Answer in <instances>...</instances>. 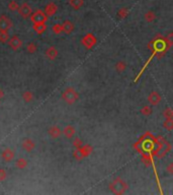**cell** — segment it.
I'll list each match as a JSON object with an SVG mask.
<instances>
[{
	"instance_id": "6da1fadb",
	"label": "cell",
	"mask_w": 173,
	"mask_h": 195,
	"mask_svg": "<svg viewBox=\"0 0 173 195\" xmlns=\"http://www.w3.org/2000/svg\"><path fill=\"white\" fill-rule=\"evenodd\" d=\"M62 99L65 101L67 104L72 105L75 102H77L79 99V94L73 87H67L62 94Z\"/></svg>"
},
{
	"instance_id": "7a4b0ae2",
	"label": "cell",
	"mask_w": 173,
	"mask_h": 195,
	"mask_svg": "<svg viewBox=\"0 0 173 195\" xmlns=\"http://www.w3.org/2000/svg\"><path fill=\"white\" fill-rule=\"evenodd\" d=\"M109 189L115 194H123L127 189V185L121 179L117 178L109 184Z\"/></svg>"
},
{
	"instance_id": "3957f363",
	"label": "cell",
	"mask_w": 173,
	"mask_h": 195,
	"mask_svg": "<svg viewBox=\"0 0 173 195\" xmlns=\"http://www.w3.org/2000/svg\"><path fill=\"white\" fill-rule=\"evenodd\" d=\"M18 13H19V15L21 17L23 18H27L30 16V14L32 13V7H30L29 4H27V3H22L20 6H18Z\"/></svg>"
},
{
	"instance_id": "277c9868",
	"label": "cell",
	"mask_w": 173,
	"mask_h": 195,
	"mask_svg": "<svg viewBox=\"0 0 173 195\" xmlns=\"http://www.w3.org/2000/svg\"><path fill=\"white\" fill-rule=\"evenodd\" d=\"M8 46L10 47L12 50L16 51L18 50L21 46H22V41H21V39L19 38V37L17 36H13L11 37L10 39H8Z\"/></svg>"
},
{
	"instance_id": "5b68a950",
	"label": "cell",
	"mask_w": 173,
	"mask_h": 195,
	"mask_svg": "<svg viewBox=\"0 0 173 195\" xmlns=\"http://www.w3.org/2000/svg\"><path fill=\"white\" fill-rule=\"evenodd\" d=\"M12 27V20L7 15L0 16V32L1 30H8Z\"/></svg>"
},
{
	"instance_id": "8992f818",
	"label": "cell",
	"mask_w": 173,
	"mask_h": 195,
	"mask_svg": "<svg viewBox=\"0 0 173 195\" xmlns=\"http://www.w3.org/2000/svg\"><path fill=\"white\" fill-rule=\"evenodd\" d=\"M47 15L45 14L44 11L42 10H36V12L30 14V20H32V23H39V21H46L47 20Z\"/></svg>"
},
{
	"instance_id": "52a82bcc",
	"label": "cell",
	"mask_w": 173,
	"mask_h": 195,
	"mask_svg": "<svg viewBox=\"0 0 173 195\" xmlns=\"http://www.w3.org/2000/svg\"><path fill=\"white\" fill-rule=\"evenodd\" d=\"M21 147H22L23 151H25L26 152H30L35 149L36 144L30 138H24L22 140V142H21Z\"/></svg>"
},
{
	"instance_id": "ba28073f",
	"label": "cell",
	"mask_w": 173,
	"mask_h": 195,
	"mask_svg": "<svg viewBox=\"0 0 173 195\" xmlns=\"http://www.w3.org/2000/svg\"><path fill=\"white\" fill-rule=\"evenodd\" d=\"M82 42H83V45L85 46V47L88 48V49H90V48H92L93 46L96 44V38L93 35L89 34V35H87V36L84 37L83 40H82Z\"/></svg>"
},
{
	"instance_id": "9c48e42d",
	"label": "cell",
	"mask_w": 173,
	"mask_h": 195,
	"mask_svg": "<svg viewBox=\"0 0 173 195\" xmlns=\"http://www.w3.org/2000/svg\"><path fill=\"white\" fill-rule=\"evenodd\" d=\"M161 100H162V98H161L159 93H157V91H152L148 97V102L153 106L158 105L161 102Z\"/></svg>"
},
{
	"instance_id": "30bf717a",
	"label": "cell",
	"mask_w": 173,
	"mask_h": 195,
	"mask_svg": "<svg viewBox=\"0 0 173 195\" xmlns=\"http://www.w3.org/2000/svg\"><path fill=\"white\" fill-rule=\"evenodd\" d=\"M58 10V6L55 4L54 2H50L46 5L45 7V14L47 16H53V15L56 13Z\"/></svg>"
},
{
	"instance_id": "8fae6325",
	"label": "cell",
	"mask_w": 173,
	"mask_h": 195,
	"mask_svg": "<svg viewBox=\"0 0 173 195\" xmlns=\"http://www.w3.org/2000/svg\"><path fill=\"white\" fill-rule=\"evenodd\" d=\"M1 157L5 161H11L14 158V151L10 148L6 147L5 149H3Z\"/></svg>"
},
{
	"instance_id": "7c38bea8",
	"label": "cell",
	"mask_w": 173,
	"mask_h": 195,
	"mask_svg": "<svg viewBox=\"0 0 173 195\" xmlns=\"http://www.w3.org/2000/svg\"><path fill=\"white\" fill-rule=\"evenodd\" d=\"M47 30V26H46L45 21H39V23H33V30L39 34V35H42L44 34Z\"/></svg>"
},
{
	"instance_id": "4fadbf2b",
	"label": "cell",
	"mask_w": 173,
	"mask_h": 195,
	"mask_svg": "<svg viewBox=\"0 0 173 195\" xmlns=\"http://www.w3.org/2000/svg\"><path fill=\"white\" fill-rule=\"evenodd\" d=\"M61 134H62V130H61L58 126H52L50 129H49V135L54 139L59 138L61 136Z\"/></svg>"
},
{
	"instance_id": "5bb4252c",
	"label": "cell",
	"mask_w": 173,
	"mask_h": 195,
	"mask_svg": "<svg viewBox=\"0 0 173 195\" xmlns=\"http://www.w3.org/2000/svg\"><path fill=\"white\" fill-rule=\"evenodd\" d=\"M62 30L64 33L67 34V35H70V34L73 32V30H74V24H73L70 20H65L62 23Z\"/></svg>"
},
{
	"instance_id": "9a60e30c",
	"label": "cell",
	"mask_w": 173,
	"mask_h": 195,
	"mask_svg": "<svg viewBox=\"0 0 173 195\" xmlns=\"http://www.w3.org/2000/svg\"><path fill=\"white\" fill-rule=\"evenodd\" d=\"M46 56H47L50 60H55L58 56V50L55 47H49L46 51Z\"/></svg>"
},
{
	"instance_id": "2e32d148",
	"label": "cell",
	"mask_w": 173,
	"mask_h": 195,
	"mask_svg": "<svg viewBox=\"0 0 173 195\" xmlns=\"http://www.w3.org/2000/svg\"><path fill=\"white\" fill-rule=\"evenodd\" d=\"M62 132L64 133V135H65L66 138H72L75 134V128L71 126V125H68V126H66L64 128V130Z\"/></svg>"
},
{
	"instance_id": "e0dca14e",
	"label": "cell",
	"mask_w": 173,
	"mask_h": 195,
	"mask_svg": "<svg viewBox=\"0 0 173 195\" xmlns=\"http://www.w3.org/2000/svg\"><path fill=\"white\" fill-rule=\"evenodd\" d=\"M92 151V147L90 145H84L79 147V154L82 157H88L90 154V152Z\"/></svg>"
},
{
	"instance_id": "ac0fdd59",
	"label": "cell",
	"mask_w": 173,
	"mask_h": 195,
	"mask_svg": "<svg viewBox=\"0 0 173 195\" xmlns=\"http://www.w3.org/2000/svg\"><path fill=\"white\" fill-rule=\"evenodd\" d=\"M84 0H69V4L72 6L75 10H78L80 9L82 6H83Z\"/></svg>"
},
{
	"instance_id": "d6986e66",
	"label": "cell",
	"mask_w": 173,
	"mask_h": 195,
	"mask_svg": "<svg viewBox=\"0 0 173 195\" xmlns=\"http://www.w3.org/2000/svg\"><path fill=\"white\" fill-rule=\"evenodd\" d=\"M22 99L25 103H29L32 102V99H33V96H32V93L30 90H25L24 93L22 94Z\"/></svg>"
},
{
	"instance_id": "ffe728a7",
	"label": "cell",
	"mask_w": 173,
	"mask_h": 195,
	"mask_svg": "<svg viewBox=\"0 0 173 195\" xmlns=\"http://www.w3.org/2000/svg\"><path fill=\"white\" fill-rule=\"evenodd\" d=\"M27 166V161L25 160V158H17V161H16V167L18 168V169H24V168H26Z\"/></svg>"
},
{
	"instance_id": "44dd1931",
	"label": "cell",
	"mask_w": 173,
	"mask_h": 195,
	"mask_svg": "<svg viewBox=\"0 0 173 195\" xmlns=\"http://www.w3.org/2000/svg\"><path fill=\"white\" fill-rule=\"evenodd\" d=\"M36 49H38V47H36V45L35 44V43L30 42L29 43V44L26 45V52L29 54H33L36 52Z\"/></svg>"
},
{
	"instance_id": "7402d4cb",
	"label": "cell",
	"mask_w": 173,
	"mask_h": 195,
	"mask_svg": "<svg viewBox=\"0 0 173 195\" xmlns=\"http://www.w3.org/2000/svg\"><path fill=\"white\" fill-rule=\"evenodd\" d=\"M155 17H156V14H155V12L154 11H152V10H149L146 12V14H145V20L148 21V23H152L154 20H155Z\"/></svg>"
},
{
	"instance_id": "603a6c76",
	"label": "cell",
	"mask_w": 173,
	"mask_h": 195,
	"mask_svg": "<svg viewBox=\"0 0 173 195\" xmlns=\"http://www.w3.org/2000/svg\"><path fill=\"white\" fill-rule=\"evenodd\" d=\"M127 68V64L124 62V61H120V62H117L115 64V69H117V71L118 72H123Z\"/></svg>"
},
{
	"instance_id": "cb8c5ba5",
	"label": "cell",
	"mask_w": 173,
	"mask_h": 195,
	"mask_svg": "<svg viewBox=\"0 0 173 195\" xmlns=\"http://www.w3.org/2000/svg\"><path fill=\"white\" fill-rule=\"evenodd\" d=\"M8 39H9L8 30H1V32H0V42L6 43L8 41Z\"/></svg>"
},
{
	"instance_id": "d4e9b609",
	"label": "cell",
	"mask_w": 173,
	"mask_h": 195,
	"mask_svg": "<svg viewBox=\"0 0 173 195\" xmlns=\"http://www.w3.org/2000/svg\"><path fill=\"white\" fill-rule=\"evenodd\" d=\"M163 126L166 128L167 130H172V128H173V121H172V118H167L165 122H164V124H163Z\"/></svg>"
},
{
	"instance_id": "484cf974",
	"label": "cell",
	"mask_w": 173,
	"mask_h": 195,
	"mask_svg": "<svg viewBox=\"0 0 173 195\" xmlns=\"http://www.w3.org/2000/svg\"><path fill=\"white\" fill-rule=\"evenodd\" d=\"M141 112H142V114H143V115H145V116H149V115H151V114H152V109H151L149 106H144V107H143V108H142Z\"/></svg>"
},
{
	"instance_id": "4316f807",
	"label": "cell",
	"mask_w": 173,
	"mask_h": 195,
	"mask_svg": "<svg viewBox=\"0 0 173 195\" xmlns=\"http://www.w3.org/2000/svg\"><path fill=\"white\" fill-rule=\"evenodd\" d=\"M8 8L10 9L11 11H14V10H17L18 9V4L16 1H10L8 4Z\"/></svg>"
},
{
	"instance_id": "83f0119b",
	"label": "cell",
	"mask_w": 173,
	"mask_h": 195,
	"mask_svg": "<svg viewBox=\"0 0 173 195\" xmlns=\"http://www.w3.org/2000/svg\"><path fill=\"white\" fill-rule=\"evenodd\" d=\"M163 114H164V116H165L166 118H172V116H173L172 110L170 108H166L165 110H164Z\"/></svg>"
},
{
	"instance_id": "f1b7e54d",
	"label": "cell",
	"mask_w": 173,
	"mask_h": 195,
	"mask_svg": "<svg viewBox=\"0 0 173 195\" xmlns=\"http://www.w3.org/2000/svg\"><path fill=\"white\" fill-rule=\"evenodd\" d=\"M53 30L56 34H60V33H62L63 32V30H62V24H59V23H57V24H55V26L53 27Z\"/></svg>"
},
{
	"instance_id": "f546056e",
	"label": "cell",
	"mask_w": 173,
	"mask_h": 195,
	"mask_svg": "<svg viewBox=\"0 0 173 195\" xmlns=\"http://www.w3.org/2000/svg\"><path fill=\"white\" fill-rule=\"evenodd\" d=\"M127 14V8H121L120 10L118 11V16H120V18L124 17Z\"/></svg>"
},
{
	"instance_id": "4dcf8cb0",
	"label": "cell",
	"mask_w": 173,
	"mask_h": 195,
	"mask_svg": "<svg viewBox=\"0 0 173 195\" xmlns=\"http://www.w3.org/2000/svg\"><path fill=\"white\" fill-rule=\"evenodd\" d=\"M73 145L75 146V147H81L82 146V141H81V139H79V138H75L74 139V141H73Z\"/></svg>"
},
{
	"instance_id": "1f68e13d",
	"label": "cell",
	"mask_w": 173,
	"mask_h": 195,
	"mask_svg": "<svg viewBox=\"0 0 173 195\" xmlns=\"http://www.w3.org/2000/svg\"><path fill=\"white\" fill-rule=\"evenodd\" d=\"M6 179V172L5 170L0 169V181H4Z\"/></svg>"
},
{
	"instance_id": "d6a6232c",
	"label": "cell",
	"mask_w": 173,
	"mask_h": 195,
	"mask_svg": "<svg viewBox=\"0 0 173 195\" xmlns=\"http://www.w3.org/2000/svg\"><path fill=\"white\" fill-rule=\"evenodd\" d=\"M3 97H4V91H3L1 88H0V100H1Z\"/></svg>"
}]
</instances>
